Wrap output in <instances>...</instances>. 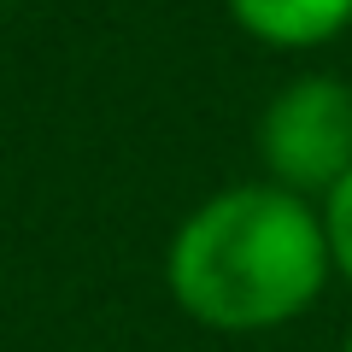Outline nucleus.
I'll list each match as a JSON object with an SVG mask.
<instances>
[{"label":"nucleus","instance_id":"nucleus-3","mask_svg":"<svg viewBox=\"0 0 352 352\" xmlns=\"http://www.w3.org/2000/svg\"><path fill=\"white\" fill-rule=\"evenodd\" d=\"M223 6L264 47H323L352 24V0H223Z\"/></svg>","mask_w":352,"mask_h":352},{"label":"nucleus","instance_id":"nucleus-2","mask_svg":"<svg viewBox=\"0 0 352 352\" xmlns=\"http://www.w3.org/2000/svg\"><path fill=\"white\" fill-rule=\"evenodd\" d=\"M258 159L276 188L323 200L352 170V82L294 76L258 118Z\"/></svg>","mask_w":352,"mask_h":352},{"label":"nucleus","instance_id":"nucleus-5","mask_svg":"<svg viewBox=\"0 0 352 352\" xmlns=\"http://www.w3.org/2000/svg\"><path fill=\"white\" fill-rule=\"evenodd\" d=\"M340 352H352V329H346V340H340Z\"/></svg>","mask_w":352,"mask_h":352},{"label":"nucleus","instance_id":"nucleus-4","mask_svg":"<svg viewBox=\"0 0 352 352\" xmlns=\"http://www.w3.org/2000/svg\"><path fill=\"white\" fill-rule=\"evenodd\" d=\"M317 217H323V241H329V264H335V276L352 282V170L340 176L323 200H317Z\"/></svg>","mask_w":352,"mask_h":352},{"label":"nucleus","instance_id":"nucleus-1","mask_svg":"<svg viewBox=\"0 0 352 352\" xmlns=\"http://www.w3.org/2000/svg\"><path fill=\"white\" fill-rule=\"evenodd\" d=\"M323 217L276 182H235L200 200L164 247V288L176 311L212 335H270L323 300Z\"/></svg>","mask_w":352,"mask_h":352}]
</instances>
